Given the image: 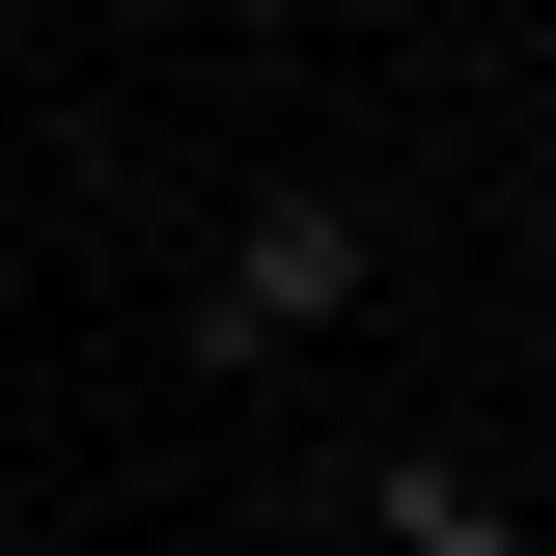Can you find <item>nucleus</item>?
<instances>
[{
  "label": "nucleus",
  "mask_w": 556,
  "mask_h": 556,
  "mask_svg": "<svg viewBox=\"0 0 556 556\" xmlns=\"http://www.w3.org/2000/svg\"><path fill=\"white\" fill-rule=\"evenodd\" d=\"M362 529H390V556H529V501H501V473H445V445H417V473L362 501Z\"/></svg>",
  "instance_id": "2"
},
{
  "label": "nucleus",
  "mask_w": 556,
  "mask_h": 556,
  "mask_svg": "<svg viewBox=\"0 0 556 556\" xmlns=\"http://www.w3.org/2000/svg\"><path fill=\"white\" fill-rule=\"evenodd\" d=\"M362 278H390V223H362L334 167H278V195H251V223L195 251V362H306V334L362 306Z\"/></svg>",
  "instance_id": "1"
}]
</instances>
